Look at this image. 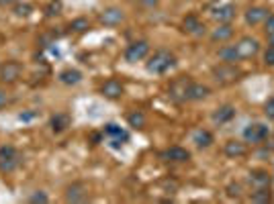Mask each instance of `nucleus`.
<instances>
[{
    "label": "nucleus",
    "instance_id": "obj_17",
    "mask_svg": "<svg viewBox=\"0 0 274 204\" xmlns=\"http://www.w3.org/2000/svg\"><path fill=\"white\" fill-rule=\"evenodd\" d=\"M209 94H211V88H209V86L199 84V82H191V86H189V92H187V100H191V102L205 100Z\"/></svg>",
    "mask_w": 274,
    "mask_h": 204
},
{
    "label": "nucleus",
    "instance_id": "obj_2",
    "mask_svg": "<svg viewBox=\"0 0 274 204\" xmlns=\"http://www.w3.org/2000/svg\"><path fill=\"white\" fill-rule=\"evenodd\" d=\"M21 165V153L17 151L15 145H3L0 147V171L13 173Z\"/></svg>",
    "mask_w": 274,
    "mask_h": 204
},
{
    "label": "nucleus",
    "instance_id": "obj_28",
    "mask_svg": "<svg viewBox=\"0 0 274 204\" xmlns=\"http://www.w3.org/2000/svg\"><path fill=\"white\" fill-rule=\"evenodd\" d=\"M70 29H72V31H76V33H86L88 29H90V23H88V19L78 17V19H74L70 23Z\"/></svg>",
    "mask_w": 274,
    "mask_h": 204
},
{
    "label": "nucleus",
    "instance_id": "obj_7",
    "mask_svg": "<svg viewBox=\"0 0 274 204\" xmlns=\"http://www.w3.org/2000/svg\"><path fill=\"white\" fill-rule=\"evenodd\" d=\"M147 53H149V43L147 41H135L125 49V60L129 64H135V62L145 60Z\"/></svg>",
    "mask_w": 274,
    "mask_h": 204
},
{
    "label": "nucleus",
    "instance_id": "obj_39",
    "mask_svg": "<svg viewBox=\"0 0 274 204\" xmlns=\"http://www.w3.org/2000/svg\"><path fill=\"white\" fill-rule=\"evenodd\" d=\"M268 45H270V47H274V33H272V35H268Z\"/></svg>",
    "mask_w": 274,
    "mask_h": 204
},
{
    "label": "nucleus",
    "instance_id": "obj_13",
    "mask_svg": "<svg viewBox=\"0 0 274 204\" xmlns=\"http://www.w3.org/2000/svg\"><path fill=\"white\" fill-rule=\"evenodd\" d=\"M162 157H164L166 161L185 163V161H189V159H191V151H189V149H185V147H178V145H174V147H168V149L162 153Z\"/></svg>",
    "mask_w": 274,
    "mask_h": 204
},
{
    "label": "nucleus",
    "instance_id": "obj_23",
    "mask_svg": "<svg viewBox=\"0 0 274 204\" xmlns=\"http://www.w3.org/2000/svg\"><path fill=\"white\" fill-rule=\"evenodd\" d=\"M193 143L197 145L199 149L211 147V145H213V135H211V131H207V129H197V131L193 133Z\"/></svg>",
    "mask_w": 274,
    "mask_h": 204
},
{
    "label": "nucleus",
    "instance_id": "obj_14",
    "mask_svg": "<svg viewBox=\"0 0 274 204\" xmlns=\"http://www.w3.org/2000/svg\"><path fill=\"white\" fill-rule=\"evenodd\" d=\"M213 123L215 125H225V123H229V121H233L235 119V106L233 104H223V106H219L215 112H213Z\"/></svg>",
    "mask_w": 274,
    "mask_h": 204
},
{
    "label": "nucleus",
    "instance_id": "obj_12",
    "mask_svg": "<svg viewBox=\"0 0 274 204\" xmlns=\"http://www.w3.org/2000/svg\"><path fill=\"white\" fill-rule=\"evenodd\" d=\"M123 21H125V13L121 11V9H117V7H109L101 15V23L105 27H117V25H121Z\"/></svg>",
    "mask_w": 274,
    "mask_h": 204
},
{
    "label": "nucleus",
    "instance_id": "obj_38",
    "mask_svg": "<svg viewBox=\"0 0 274 204\" xmlns=\"http://www.w3.org/2000/svg\"><path fill=\"white\" fill-rule=\"evenodd\" d=\"M17 3H21V0H0V7L7 9V7H15Z\"/></svg>",
    "mask_w": 274,
    "mask_h": 204
},
{
    "label": "nucleus",
    "instance_id": "obj_36",
    "mask_svg": "<svg viewBox=\"0 0 274 204\" xmlns=\"http://www.w3.org/2000/svg\"><path fill=\"white\" fill-rule=\"evenodd\" d=\"M139 5L145 7V9H154V7L160 5V0H139Z\"/></svg>",
    "mask_w": 274,
    "mask_h": 204
},
{
    "label": "nucleus",
    "instance_id": "obj_9",
    "mask_svg": "<svg viewBox=\"0 0 274 204\" xmlns=\"http://www.w3.org/2000/svg\"><path fill=\"white\" fill-rule=\"evenodd\" d=\"M101 92H103V96H105V98H109V100H117V98L123 96L125 86L121 84L117 78H111V80H107V82L103 84Z\"/></svg>",
    "mask_w": 274,
    "mask_h": 204
},
{
    "label": "nucleus",
    "instance_id": "obj_6",
    "mask_svg": "<svg viewBox=\"0 0 274 204\" xmlns=\"http://www.w3.org/2000/svg\"><path fill=\"white\" fill-rule=\"evenodd\" d=\"M235 47H237V53L241 60H250V57H254L260 51V41L254 37H241L235 43Z\"/></svg>",
    "mask_w": 274,
    "mask_h": 204
},
{
    "label": "nucleus",
    "instance_id": "obj_34",
    "mask_svg": "<svg viewBox=\"0 0 274 204\" xmlns=\"http://www.w3.org/2000/svg\"><path fill=\"white\" fill-rule=\"evenodd\" d=\"M264 31L266 35H272L274 33V15H268L266 21H264Z\"/></svg>",
    "mask_w": 274,
    "mask_h": 204
},
{
    "label": "nucleus",
    "instance_id": "obj_22",
    "mask_svg": "<svg viewBox=\"0 0 274 204\" xmlns=\"http://www.w3.org/2000/svg\"><path fill=\"white\" fill-rule=\"evenodd\" d=\"M217 55H219V60L225 62V64H237V62H241V57H239L235 45H223V47L217 51Z\"/></svg>",
    "mask_w": 274,
    "mask_h": 204
},
{
    "label": "nucleus",
    "instance_id": "obj_8",
    "mask_svg": "<svg viewBox=\"0 0 274 204\" xmlns=\"http://www.w3.org/2000/svg\"><path fill=\"white\" fill-rule=\"evenodd\" d=\"M23 74V66L19 62H7L0 66V82L3 84H15Z\"/></svg>",
    "mask_w": 274,
    "mask_h": 204
},
{
    "label": "nucleus",
    "instance_id": "obj_33",
    "mask_svg": "<svg viewBox=\"0 0 274 204\" xmlns=\"http://www.w3.org/2000/svg\"><path fill=\"white\" fill-rule=\"evenodd\" d=\"M264 64H266L268 68H274V47H268V49L264 51Z\"/></svg>",
    "mask_w": 274,
    "mask_h": 204
},
{
    "label": "nucleus",
    "instance_id": "obj_21",
    "mask_svg": "<svg viewBox=\"0 0 274 204\" xmlns=\"http://www.w3.org/2000/svg\"><path fill=\"white\" fill-rule=\"evenodd\" d=\"M213 19L217 23H231L235 19V7L233 5H221L213 11Z\"/></svg>",
    "mask_w": 274,
    "mask_h": 204
},
{
    "label": "nucleus",
    "instance_id": "obj_25",
    "mask_svg": "<svg viewBox=\"0 0 274 204\" xmlns=\"http://www.w3.org/2000/svg\"><path fill=\"white\" fill-rule=\"evenodd\" d=\"M59 82L66 84V86H76V84L82 82V72L68 68V70H64V72H59Z\"/></svg>",
    "mask_w": 274,
    "mask_h": 204
},
{
    "label": "nucleus",
    "instance_id": "obj_24",
    "mask_svg": "<svg viewBox=\"0 0 274 204\" xmlns=\"http://www.w3.org/2000/svg\"><path fill=\"white\" fill-rule=\"evenodd\" d=\"M49 127L53 133H62L70 127V116L64 114V112H59V114H53L51 116V121H49Z\"/></svg>",
    "mask_w": 274,
    "mask_h": 204
},
{
    "label": "nucleus",
    "instance_id": "obj_29",
    "mask_svg": "<svg viewBox=\"0 0 274 204\" xmlns=\"http://www.w3.org/2000/svg\"><path fill=\"white\" fill-rule=\"evenodd\" d=\"M13 11H15L17 17H29V15L33 13V7L27 5V3H17V5L13 7Z\"/></svg>",
    "mask_w": 274,
    "mask_h": 204
},
{
    "label": "nucleus",
    "instance_id": "obj_5",
    "mask_svg": "<svg viewBox=\"0 0 274 204\" xmlns=\"http://www.w3.org/2000/svg\"><path fill=\"white\" fill-rule=\"evenodd\" d=\"M191 78H178L170 84L168 94L174 102H187V92H189V86H191Z\"/></svg>",
    "mask_w": 274,
    "mask_h": 204
},
{
    "label": "nucleus",
    "instance_id": "obj_1",
    "mask_svg": "<svg viewBox=\"0 0 274 204\" xmlns=\"http://www.w3.org/2000/svg\"><path fill=\"white\" fill-rule=\"evenodd\" d=\"M174 66H176V55L170 53V51H166V49H158V51L147 60L145 70H147L149 74H166V72H170Z\"/></svg>",
    "mask_w": 274,
    "mask_h": 204
},
{
    "label": "nucleus",
    "instance_id": "obj_19",
    "mask_svg": "<svg viewBox=\"0 0 274 204\" xmlns=\"http://www.w3.org/2000/svg\"><path fill=\"white\" fill-rule=\"evenodd\" d=\"M250 184L254 188H270L272 184V178L266 169H252L250 171Z\"/></svg>",
    "mask_w": 274,
    "mask_h": 204
},
{
    "label": "nucleus",
    "instance_id": "obj_10",
    "mask_svg": "<svg viewBox=\"0 0 274 204\" xmlns=\"http://www.w3.org/2000/svg\"><path fill=\"white\" fill-rule=\"evenodd\" d=\"M105 135H109L111 137V145L113 147H121L125 141H129V133L127 131H123L119 125H115V123H109V125H105Z\"/></svg>",
    "mask_w": 274,
    "mask_h": 204
},
{
    "label": "nucleus",
    "instance_id": "obj_11",
    "mask_svg": "<svg viewBox=\"0 0 274 204\" xmlns=\"http://www.w3.org/2000/svg\"><path fill=\"white\" fill-rule=\"evenodd\" d=\"M88 200V188L82 182H74L66 188V202H86Z\"/></svg>",
    "mask_w": 274,
    "mask_h": 204
},
{
    "label": "nucleus",
    "instance_id": "obj_35",
    "mask_svg": "<svg viewBox=\"0 0 274 204\" xmlns=\"http://www.w3.org/2000/svg\"><path fill=\"white\" fill-rule=\"evenodd\" d=\"M59 11H62V5H59L57 0H53V3H49V7H47V15H49V17H55V15H59Z\"/></svg>",
    "mask_w": 274,
    "mask_h": 204
},
{
    "label": "nucleus",
    "instance_id": "obj_4",
    "mask_svg": "<svg viewBox=\"0 0 274 204\" xmlns=\"http://www.w3.org/2000/svg\"><path fill=\"white\" fill-rule=\"evenodd\" d=\"M268 137H270V129L266 125H262V123H252V125H248L246 129H243V139H246L248 143H252V145H260Z\"/></svg>",
    "mask_w": 274,
    "mask_h": 204
},
{
    "label": "nucleus",
    "instance_id": "obj_18",
    "mask_svg": "<svg viewBox=\"0 0 274 204\" xmlns=\"http://www.w3.org/2000/svg\"><path fill=\"white\" fill-rule=\"evenodd\" d=\"M231 37H233V27H231V23H219V27L211 33V41H215V43H225V41H229Z\"/></svg>",
    "mask_w": 274,
    "mask_h": 204
},
{
    "label": "nucleus",
    "instance_id": "obj_16",
    "mask_svg": "<svg viewBox=\"0 0 274 204\" xmlns=\"http://www.w3.org/2000/svg\"><path fill=\"white\" fill-rule=\"evenodd\" d=\"M223 153L227 157H231V159H237V157H243L248 153V147H246V143H241L237 139H231V141H227L223 145Z\"/></svg>",
    "mask_w": 274,
    "mask_h": 204
},
{
    "label": "nucleus",
    "instance_id": "obj_31",
    "mask_svg": "<svg viewBox=\"0 0 274 204\" xmlns=\"http://www.w3.org/2000/svg\"><path fill=\"white\" fill-rule=\"evenodd\" d=\"M227 196L239 200L241 198V184H229L227 186Z\"/></svg>",
    "mask_w": 274,
    "mask_h": 204
},
{
    "label": "nucleus",
    "instance_id": "obj_27",
    "mask_svg": "<svg viewBox=\"0 0 274 204\" xmlns=\"http://www.w3.org/2000/svg\"><path fill=\"white\" fill-rule=\"evenodd\" d=\"M127 123H129V127H133V129H143V127H145V114H143L141 110H135V112H131V114L127 116Z\"/></svg>",
    "mask_w": 274,
    "mask_h": 204
},
{
    "label": "nucleus",
    "instance_id": "obj_15",
    "mask_svg": "<svg viewBox=\"0 0 274 204\" xmlns=\"http://www.w3.org/2000/svg\"><path fill=\"white\" fill-rule=\"evenodd\" d=\"M182 31L189 33V35L199 37V35H205V25L199 21L197 15H189L185 21H182Z\"/></svg>",
    "mask_w": 274,
    "mask_h": 204
},
{
    "label": "nucleus",
    "instance_id": "obj_3",
    "mask_svg": "<svg viewBox=\"0 0 274 204\" xmlns=\"http://www.w3.org/2000/svg\"><path fill=\"white\" fill-rule=\"evenodd\" d=\"M213 78H215V82H219L221 86H227V84H233L241 78V72L235 68V64H219L213 68Z\"/></svg>",
    "mask_w": 274,
    "mask_h": 204
},
{
    "label": "nucleus",
    "instance_id": "obj_30",
    "mask_svg": "<svg viewBox=\"0 0 274 204\" xmlns=\"http://www.w3.org/2000/svg\"><path fill=\"white\" fill-rule=\"evenodd\" d=\"M29 202H33V204H45V202H49V196H47L43 190H37L31 198H29Z\"/></svg>",
    "mask_w": 274,
    "mask_h": 204
},
{
    "label": "nucleus",
    "instance_id": "obj_37",
    "mask_svg": "<svg viewBox=\"0 0 274 204\" xmlns=\"http://www.w3.org/2000/svg\"><path fill=\"white\" fill-rule=\"evenodd\" d=\"M7 104H9V96H7V92L0 90V110H3Z\"/></svg>",
    "mask_w": 274,
    "mask_h": 204
},
{
    "label": "nucleus",
    "instance_id": "obj_26",
    "mask_svg": "<svg viewBox=\"0 0 274 204\" xmlns=\"http://www.w3.org/2000/svg\"><path fill=\"white\" fill-rule=\"evenodd\" d=\"M250 200L256 204H268V202H272V190L270 188H254Z\"/></svg>",
    "mask_w": 274,
    "mask_h": 204
},
{
    "label": "nucleus",
    "instance_id": "obj_20",
    "mask_svg": "<svg viewBox=\"0 0 274 204\" xmlns=\"http://www.w3.org/2000/svg\"><path fill=\"white\" fill-rule=\"evenodd\" d=\"M270 15V11L266 9V7H252V9H248V13H246V23L248 25H260V23H264L266 21V17Z\"/></svg>",
    "mask_w": 274,
    "mask_h": 204
},
{
    "label": "nucleus",
    "instance_id": "obj_32",
    "mask_svg": "<svg viewBox=\"0 0 274 204\" xmlns=\"http://www.w3.org/2000/svg\"><path fill=\"white\" fill-rule=\"evenodd\" d=\"M264 114L268 116L270 121H274V96H272V98H268V100L264 102Z\"/></svg>",
    "mask_w": 274,
    "mask_h": 204
}]
</instances>
